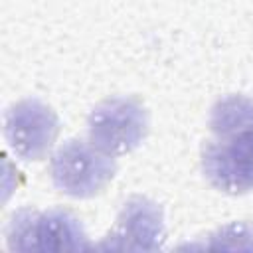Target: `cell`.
<instances>
[{
    "label": "cell",
    "mask_w": 253,
    "mask_h": 253,
    "mask_svg": "<svg viewBox=\"0 0 253 253\" xmlns=\"http://www.w3.org/2000/svg\"><path fill=\"white\" fill-rule=\"evenodd\" d=\"M211 136L202 148L208 182L225 194L253 190V101L227 95L211 107Z\"/></svg>",
    "instance_id": "obj_1"
},
{
    "label": "cell",
    "mask_w": 253,
    "mask_h": 253,
    "mask_svg": "<svg viewBox=\"0 0 253 253\" xmlns=\"http://www.w3.org/2000/svg\"><path fill=\"white\" fill-rule=\"evenodd\" d=\"M12 251H81L91 247L81 221L65 210H18L6 229Z\"/></svg>",
    "instance_id": "obj_2"
},
{
    "label": "cell",
    "mask_w": 253,
    "mask_h": 253,
    "mask_svg": "<svg viewBox=\"0 0 253 253\" xmlns=\"http://www.w3.org/2000/svg\"><path fill=\"white\" fill-rule=\"evenodd\" d=\"M53 186L71 198H93L107 188L117 172L111 154L83 140H67L51 156Z\"/></svg>",
    "instance_id": "obj_3"
},
{
    "label": "cell",
    "mask_w": 253,
    "mask_h": 253,
    "mask_svg": "<svg viewBox=\"0 0 253 253\" xmlns=\"http://www.w3.org/2000/svg\"><path fill=\"white\" fill-rule=\"evenodd\" d=\"M87 130L91 144L111 156H121L144 140L148 113L136 97H113L91 111Z\"/></svg>",
    "instance_id": "obj_4"
},
{
    "label": "cell",
    "mask_w": 253,
    "mask_h": 253,
    "mask_svg": "<svg viewBox=\"0 0 253 253\" xmlns=\"http://www.w3.org/2000/svg\"><path fill=\"white\" fill-rule=\"evenodd\" d=\"M59 132L55 111L38 101L24 99L14 103L4 115V136L10 150L24 160L43 158Z\"/></svg>",
    "instance_id": "obj_5"
},
{
    "label": "cell",
    "mask_w": 253,
    "mask_h": 253,
    "mask_svg": "<svg viewBox=\"0 0 253 253\" xmlns=\"http://www.w3.org/2000/svg\"><path fill=\"white\" fill-rule=\"evenodd\" d=\"M164 243V213L162 208L142 196L130 198L111 233L105 237L99 249L115 251H154Z\"/></svg>",
    "instance_id": "obj_6"
}]
</instances>
